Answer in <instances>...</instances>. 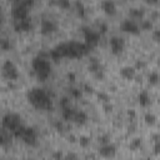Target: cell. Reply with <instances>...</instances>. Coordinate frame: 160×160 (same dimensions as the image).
Masks as SVG:
<instances>
[{"label": "cell", "mask_w": 160, "mask_h": 160, "mask_svg": "<svg viewBox=\"0 0 160 160\" xmlns=\"http://www.w3.org/2000/svg\"><path fill=\"white\" fill-rule=\"evenodd\" d=\"M145 66H146V62H145L144 60H138V61H136V68H140V69H141V68H145ZM136 68H135V69H136Z\"/></svg>", "instance_id": "cell-43"}, {"label": "cell", "mask_w": 160, "mask_h": 160, "mask_svg": "<svg viewBox=\"0 0 160 160\" xmlns=\"http://www.w3.org/2000/svg\"><path fill=\"white\" fill-rule=\"evenodd\" d=\"M152 139H154L155 141H160V134H155V135L152 136Z\"/></svg>", "instance_id": "cell-44"}, {"label": "cell", "mask_w": 160, "mask_h": 160, "mask_svg": "<svg viewBox=\"0 0 160 160\" xmlns=\"http://www.w3.org/2000/svg\"><path fill=\"white\" fill-rule=\"evenodd\" d=\"M140 28L142 29V30H151L152 29V21H151V19H149V18H144V19H141V21H140Z\"/></svg>", "instance_id": "cell-25"}, {"label": "cell", "mask_w": 160, "mask_h": 160, "mask_svg": "<svg viewBox=\"0 0 160 160\" xmlns=\"http://www.w3.org/2000/svg\"><path fill=\"white\" fill-rule=\"evenodd\" d=\"M68 91H69L70 98H72V99H80L82 96V92H84L82 89L76 88V86H69L68 88Z\"/></svg>", "instance_id": "cell-22"}, {"label": "cell", "mask_w": 160, "mask_h": 160, "mask_svg": "<svg viewBox=\"0 0 160 160\" xmlns=\"http://www.w3.org/2000/svg\"><path fill=\"white\" fill-rule=\"evenodd\" d=\"M90 46L86 45L85 42H79V41H65L61 44H58L54 46L50 51L49 55L52 60H59L62 58H70V59H76V58H82L90 51Z\"/></svg>", "instance_id": "cell-1"}, {"label": "cell", "mask_w": 160, "mask_h": 160, "mask_svg": "<svg viewBox=\"0 0 160 160\" xmlns=\"http://www.w3.org/2000/svg\"><path fill=\"white\" fill-rule=\"evenodd\" d=\"M101 8L109 15H114L116 12V4L112 0H104V1H101Z\"/></svg>", "instance_id": "cell-16"}, {"label": "cell", "mask_w": 160, "mask_h": 160, "mask_svg": "<svg viewBox=\"0 0 160 160\" xmlns=\"http://www.w3.org/2000/svg\"><path fill=\"white\" fill-rule=\"evenodd\" d=\"M14 138H18L20 139L22 142H25L26 145H30V146H35L36 142H38V132L34 128L31 126H25L22 125L21 128H19L14 134Z\"/></svg>", "instance_id": "cell-4"}, {"label": "cell", "mask_w": 160, "mask_h": 160, "mask_svg": "<svg viewBox=\"0 0 160 160\" xmlns=\"http://www.w3.org/2000/svg\"><path fill=\"white\" fill-rule=\"evenodd\" d=\"M11 15L14 20H22L28 19L29 16V8L24 4L22 0H16L11 5Z\"/></svg>", "instance_id": "cell-6"}, {"label": "cell", "mask_w": 160, "mask_h": 160, "mask_svg": "<svg viewBox=\"0 0 160 160\" xmlns=\"http://www.w3.org/2000/svg\"><path fill=\"white\" fill-rule=\"evenodd\" d=\"M31 68H32L35 76L40 81H45L49 78V75L51 74V64L49 62L48 59H45L44 56H40V55L32 58Z\"/></svg>", "instance_id": "cell-3"}, {"label": "cell", "mask_w": 160, "mask_h": 160, "mask_svg": "<svg viewBox=\"0 0 160 160\" xmlns=\"http://www.w3.org/2000/svg\"><path fill=\"white\" fill-rule=\"evenodd\" d=\"M138 102L140 104V106H144V108L150 105L151 98H150V95H149V92L146 90H142V91H140L138 94Z\"/></svg>", "instance_id": "cell-17"}, {"label": "cell", "mask_w": 160, "mask_h": 160, "mask_svg": "<svg viewBox=\"0 0 160 160\" xmlns=\"http://www.w3.org/2000/svg\"><path fill=\"white\" fill-rule=\"evenodd\" d=\"M88 69H89V71H90V72H92V74L95 75L96 72L102 71V65H101V62H100V60H99L98 58L91 56V58L89 59V65H88Z\"/></svg>", "instance_id": "cell-14"}, {"label": "cell", "mask_w": 160, "mask_h": 160, "mask_svg": "<svg viewBox=\"0 0 160 160\" xmlns=\"http://www.w3.org/2000/svg\"><path fill=\"white\" fill-rule=\"evenodd\" d=\"M120 75L126 80H132L136 75V69H135V66H130V65L122 66L120 69Z\"/></svg>", "instance_id": "cell-15"}, {"label": "cell", "mask_w": 160, "mask_h": 160, "mask_svg": "<svg viewBox=\"0 0 160 160\" xmlns=\"http://www.w3.org/2000/svg\"><path fill=\"white\" fill-rule=\"evenodd\" d=\"M109 46H110V50L112 54H115V55L121 54L125 49V39L122 36L114 35L109 40Z\"/></svg>", "instance_id": "cell-9"}, {"label": "cell", "mask_w": 160, "mask_h": 160, "mask_svg": "<svg viewBox=\"0 0 160 160\" xmlns=\"http://www.w3.org/2000/svg\"><path fill=\"white\" fill-rule=\"evenodd\" d=\"M65 160H78V156L74 152H69L65 155Z\"/></svg>", "instance_id": "cell-41"}, {"label": "cell", "mask_w": 160, "mask_h": 160, "mask_svg": "<svg viewBox=\"0 0 160 160\" xmlns=\"http://www.w3.org/2000/svg\"><path fill=\"white\" fill-rule=\"evenodd\" d=\"M2 75L9 80H16L19 78V70L10 59H6L2 62Z\"/></svg>", "instance_id": "cell-8"}, {"label": "cell", "mask_w": 160, "mask_h": 160, "mask_svg": "<svg viewBox=\"0 0 160 160\" xmlns=\"http://www.w3.org/2000/svg\"><path fill=\"white\" fill-rule=\"evenodd\" d=\"M12 26L15 29V31H28L31 28V19H22V20H14L12 21Z\"/></svg>", "instance_id": "cell-13"}, {"label": "cell", "mask_w": 160, "mask_h": 160, "mask_svg": "<svg viewBox=\"0 0 160 160\" xmlns=\"http://www.w3.org/2000/svg\"><path fill=\"white\" fill-rule=\"evenodd\" d=\"M54 126H55V129H56L58 131H64V124H62L61 120H56V121L54 122Z\"/></svg>", "instance_id": "cell-37"}, {"label": "cell", "mask_w": 160, "mask_h": 160, "mask_svg": "<svg viewBox=\"0 0 160 160\" xmlns=\"http://www.w3.org/2000/svg\"><path fill=\"white\" fill-rule=\"evenodd\" d=\"M108 29H109V28H108V24H106V22H100V24L98 25V31L100 32V35H101V34H105V32L108 31Z\"/></svg>", "instance_id": "cell-34"}, {"label": "cell", "mask_w": 160, "mask_h": 160, "mask_svg": "<svg viewBox=\"0 0 160 160\" xmlns=\"http://www.w3.org/2000/svg\"><path fill=\"white\" fill-rule=\"evenodd\" d=\"M74 6H75L76 12H78L80 16H84V15H85V10H86V8H85V4H84L82 1L76 0V1L74 2Z\"/></svg>", "instance_id": "cell-24"}, {"label": "cell", "mask_w": 160, "mask_h": 160, "mask_svg": "<svg viewBox=\"0 0 160 160\" xmlns=\"http://www.w3.org/2000/svg\"><path fill=\"white\" fill-rule=\"evenodd\" d=\"M152 151L155 155H160V141H155L152 146Z\"/></svg>", "instance_id": "cell-39"}, {"label": "cell", "mask_w": 160, "mask_h": 160, "mask_svg": "<svg viewBox=\"0 0 160 160\" xmlns=\"http://www.w3.org/2000/svg\"><path fill=\"white\" fill-rule=\"evenodd\" d=\"M26 160H35V159H32V158H29V159H26Z\"/></svg>", "instance_id": "cell-46"}, {"label": "cell", "mask_w": 160, "mask_h": 160, "mask_svg": "<svg viewBox=\"0 0 160 160\" xmlns=\"http://www.w3.org/2000/svg\"><path fill=\"white\" fill-rule=\"evenodd\" d=\"M78 160H79V159H78Z\"/></svg>", "instance_id": "cell-47"}, {"label": "cell", "mask_w": 160, "mask_h": 160, "mask_svg": "<svg viewBox=\"0 0 160 160\" xmlns=\"http://www.w3.org/2000/svg\"><path fill=\"white\" fill-rule=\"evenodd\" d=\"M98 141H99V144H100V145L109 144V142H110V136H109V135H106V134L100 135V136H98Z\"/></svg>", "instance_id": "cell-31"}, {"label": "cell", "mask_w": 160, "mask_h": 160, "mask_svg": "<svg viewBox=\"0 0 160 160\" xmlns=\"http://www.w3.org/2000/svg\"><path fill=\"white\" fill-rule=\"evenodd\" d=\"M98 151L102 158L110 159V158H114L116 155V146L112 142H109V144H105V145H100Z\"/></svg>", "instance_id": "cell-12"}, {"label": "cell", "mask_w": 160, "mask_h": 160, "mask_svg": "<svg viewBox=\"0 0 160 160\" xmlns=\"http://www.w3.org/2000/svg\"><path fill=\"white\" fill-rule=\"evenodd\" d=\"M98 99L101 100L104 104H105V102H110V98H109V95H108L105 91H99V92H98Z\"/></svg>", "instance_id": "cell-29"}, {"label": "cell", "mask_w": 160, "mask_h": 160, "mask_svg": "<svg viewBox=\"0 0 160 160\" xmlns=\"http://www.w3.org/2000/svg\"><path fill=\"white\" fill-rule=\"evenodd\" d=\"M141 144H142V139H141V138H134V139L130 141L129 148H130L131 150H136V149H139V148L141 146Z\"/></svg>", "instance_id": "cell-27"}, {"label": "cell", "mask_w": 160, "mask_h": 160, "mask_svg": "<svg viewBox=\"0 0 160 160\" xmlns=\"http://www.w3.org/2000/svg\"><path fill=\"white\" fill-rule=\"evenodd\" d=\"M60 106H61V109H62V108L71 106V100H70V96H62V98H61V100H60Z\"/></svg>", "instance_id": "cell-30"}, {"label": "cell", "mask_w": 160, "mask_h": 160, "mask_svg": "<svg viewBox=\"0 0 160 160\" xmlns=\"http://www.w3.org/2000/svg\"><path fill=\"white\" fill-rule=\"evenodd\" d=\"M56 29H58V25H56V22H55L52 19L44 18V19L41 20V22H40V31H41V34H44V35L51 34V32H54Z\"/></svg>", "instance_id": "cell-11"}, {"label": "cell", "mask_w": 160, "mask_h": 160, "mask_svg": "<svg viewBox=\"0 0 160 160\" xmlns=\"http://www.w3.org/2000/svg\"><path fill=\"white\" fill-rule=\"evenodd\" d=\"M102 108H104V110H105L106 112H109V111L112 110V105H111L110 102H105V104L102 105Z\"/></svg>", "instance_id": "cell-42"}, {"label": "cell", "mask_w": 160, "mask_h": 160, "mask_svg": "<svg viewBox=\"0 0 160 160\" xmlns=\"http://www.w3.org/2000/svg\"><path fill=\"white\" fill-rule=\"evenodd\" d=\"M76 109H74L72 106H68V108H62L61 109V116L64 120H68V121H72V118H74V114H75Z\"/></svg>", "instance_id": "cell-21"}, {"label": "cell", "mask_w": 160, "mask_h": 160, "mask_svg": "<svg viewBox=\"0 0 160 160\" xmlns=\"http://www.w3.org/2000/svg\"><path fill=\"white\" fill-rule=\"evenodd\" d=\"M69 141H71V142H74L75 141V138L71 135V136H69Z\"/></svg>", "instance_id": "cell-45"}, {"label": "cell", "mask_w": 160, "mask_h": 160, "mask_svg": "<svg viewBox=\"0 0 160 160\" xmlns=\"http://www.w3.org/2000/svg\"><path fill=\"white\" fill-rule=\"evenodd\" d=\"M26 99L38 110L51 111L52 108H54L52 98L50 96V94L44 88L34 86V88L29 89L28 92H26Z\"/></svg>", "instance_id": "cell-2"}, {"label": "cell", "mask_w": 160, "mask_h": 160, "mask_svg": "<svg viewBox=\"0 0 160 160\" xmlns=\"http://www.w3.org/2000/svg\"><path fill=\"white\" fill-rule=\"evenodd\" d=\"M52 160H65V155L61 150H56L52 152Z\"/></svg>", "instance_id": "cell-32"}, {"label": "cell", "mask_w": 160, "mask_h": 160, "mask_svg": "<svg viewBox=\"0 0 160 160\" xmlns=\"http://www.w3.org/2000/svg\"><path fill=\"white\" fill-rule=\"evenodd\" d=\"M159 81H160V75H159V72L151 71V72L148 75V82H149L150 85H156Z\"/></svg>", "instance_id": "cell-23"}, {"label": "cell", "mask_w": 160, "mask_h": 160, "mask_svg": "<svg viewBox=\"0 0 160 160\" xmlns=\"http://www.w3.org/2000/svg\"><path fill=\"white\" fill-rule=\"evenodd\" d=\"M144 14L145 10L140 6H132L129 9V15L131 16V19H144Z\"/></svg>", "instance_id": "cell-20"}, {"label": "cell", "mask_w": 160, "mask_h": 160, "mask_svg": "<svg viewBox=\"0 0 160 160\" xmlns=\"http://www.w3.org/2000/svg\"><path fill=\"white\" fill-rule=\"evenodd\" d=\"M81 89H82V91H85V92H94V88H92V85H90L89 82H84Z\"/></svg>", "instance_id": "cell-35"}, {"label": "cell", "mask_w": 160, "mask_h": 160, "mask_svg": "<svg viewBox=\"0 0 160 160\" xmlns=\"http://www.w3.org/2000/svg\"><path fill=\"white\" fill-rule=\"evenodd\" d=\"M0 46L2 50H9L10 49V40L8 38H1L0 39Z\"/></svg>", "instance_id": "cell-28"}, {"label": "cell", "mask_w": 160, "mask_h": 160, "mask_svg": "<svg viewBox=\"0 0 160 160\" xmlns=\"http://www.w3.org/2000/svg\"><path fill=\"white\" fill-rule=\"evenodd\" d=\"M81 32L84 35V40H85L84 42L86 45H89L90 48L95 46L100 40V32L98 30H94V29L89 28V26H82Z\"/></svg>", "instance_id": "cell-7"}, {"label": "cell", "mask_w": 160, "mask_h": 160, "mask_svg": "<svg viewBox=\"0 0 160 160\" xmlns=\"http://www.w3.org/2000/svg\"><path fill=\"white\" fill-rule=\"evenodd\" d=\"M1 125L4 129L9 130L11 134H14L19 128H21L24 124H22V119L19 114L16 112H6L2 115V119H1Z\"/></svg>", "instance_id": "cell-5"}, {"label": "cell", "mask_w": 160, "mask_h": 160, "mask_svg": "<svg viewBox=\"0 0 160 160\" xmlns=\"http://www.w3.org/2000/svg\"><path fill=\"white\" fill-rule=\"evenodd\" d=\"M144 121H145V124H148V125H154V124L156 122V116H155V114H152V112H145V115H144Z\"/></svg>", "instance_id": "cell-26"}, {"label": "cell", "mask_w": 160, "mask_h": 160, "mask_svg": "<svg viewBox=\"0 0 160 160\" xmlns=\"http://www.w3.org/2000/svg\"><path fill=\"white\" fill-rule=\"evenodd\" d=\"M72 121L75 124H79V125H82L88 121V114L84 111V110H76L75 114H74V118H72Z\"/></svg>", "instance_id": "cell-18"}, {"label": "cell", "mask_w": 160, "mask_h": 160, "mask_svg": "<svg viewBox=\"0 0 160 160\" xmlns=\"http://www.w3.org/2000/svg\"><path fill=\"white\" fill-rule=\"evenodd\" d=\"M56 4L61 8H70V5H71V2L69 0H59V1H56Z\"/></svg>", "instance_id": "cell-36"}, {"label": "cell", "mask_w": 160, "mask_h": 160, "mask_svg": "<svg viewBox=\"0 0 160 160\" xmlns=\"http://www.w3.org/2000/svg\"><path fill=\"white\" fill-rule=\"evenodd\" d=\"M79 142H80V145H81L82 148H86V146L90 144V138H89V136H85V135H82V136H80V139H79Z\"/></svg>", "instance_id": "cell-33"}, {"label": "cell", "mask_w": 160, "mask_h": 160, "mask_svg": "<svg viewBox=\"0 0 160 160\" xmlns=\"http://www.w3.org/2000/svg\"><path fill=\"white\" fill-rule=\"evenodd\" d=\"M66 79H68L70 82H74V81L76 80V75H75V72H74V71H69V72L66 74Z\"/></svg>", "instance_id": "cell-40"}, {"label": "cell", "mask_w": 160, "mask_h": 160, "mask_svg": "<svg viewBox=\"0 0 160 160\" xmlns=\"http://www.w3.org/2000/svg\"><path fill=\"white\" fill-rule=\"evenodd\" d=\"M120 29L125 32H130V34H138L140 31V25L131 18H126L121 21L120 24Z\"/></svg>", "instance_id": "cell-10"}, {"label": "cell", "mask_w": 160, "mask_h": 160, "mask_svg": "<svg viewBox=\"0 0 160 160\" xmlns=\"http://www.w3.org/2000/svg\"><path fill=\"white\" fill-rule=\"evenodd\" d=\"M152 39L158 42H160V29H154L152 30Z\"/></svg>", "instance_id": "cell-38"}, {"label": "cell", "mask_w": 160, "mask_h": 160, "mask_svg": "<svg viewBox=\"0 0 160 160\" xmlns=\"http://www.w3.org/2000/svg\"><path fill=\"white\" fill-rule=\"evenodd\" d=\"M12 134L9 131V130H6V129H1V132H0V144L2 145V146H6L8 144H11V139H12Z\"/></svg>", "instance_id": "cell-19"}]
</instances>
